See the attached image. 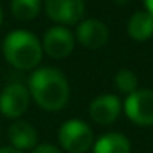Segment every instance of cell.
Segmentation results:
<instances>
[{"label": "cell", "instance_id": "obj_1", "mask_svg": "<svg viewBox=\"0 0 153 153\" xmlns=\"http://www.w3.org/2000/svg\"><path fill=\"white\" fill-rule=\"evenodd\" d=\"M28 91L31 100L46 112H58L64 109L69 100V82L63 71L56 68H36L30 74Z\"/></svg>", "mask_w": 153, "mask_h": 153}, {"label": "cell", "instance_id": "obj_2", "mask_svg": "<svg viewBox=\"0 0 153 153\" xmlns=\"http://www.w3.org/2000/svg\"><path fill=\"white\" fill-rule=\"evenodd\" d=\"M2 54L15 69H36L43 59V45L35 33L28 30H12L2 41Z\"/></svg>", "mask_w": 153, "mask_h": 153}, {"label": "cell", "instance_id": "obj_3", "mask_svg": "<svg viewBox=\"0 0 153 153\" xmlns=\"http://www.w3.org/2000/svg\"><path fill=\"white\" fill-rule=\"evenodd\" d=\"M58 140L68 153H87L94 145V133L84 120L69 119L59 127Z\"/></svg>", "mask_w": 153, "mask_h": 153}, {"label": "cell", "instance_id": "obj_4", "mask_svg": "<svg viewBox=\"0 0 153 153\" xmlns=\"http://www.w3.org/2000/svg\"><path fill=\"white\" fill-rule=\"evenodd\" d=\"M30 102V91L20 82L7 84L0 91V114L7 119H20L28 110Z\"/></svg>", "mask_w": 153, "mask_h": 153}, {"label": "cell", "instance_id": "obj_5", "mask_svg": "<svg viewBox=\"0 0 153 153\" xmlns=\"http://www.w3.org/2000/svg\"><path fill=\"white\" fill-rule=\"evenodd\" d=\"M125 115L140 127L153 125V91L137 89L123 102Z\"/></svg>", "mask_w": 153, "mask_h": 153}, {"label": "cell", "instance_id": "obj_6", "mask_svg": "<svg viewBox=\"0 0 153 153\" xmlns=\"http://www.w3.org/2000/svg\"><path fill=\"white\" fill-rule=\"evenodd\" d=\"M43 51L50 58L54 59H64L74 51L76 36L68 27L63 25H54L48 28L43 35Z\"/></svg>", "mask_w": 153, "mask_h": 153}, {"label": "cell", "instance_id": "obj_7", "mask_svg": "<svg viewBox=\"0 0 153 153\" xmlns=\"http://www.w3.org/2000/svg\"><path fill=\"white\" fill-rule=\"evenodd\" d=\"M45 12L54 23L69 27L76 25L84 17V0H45Z\"/></svg>", "mask_w": 153, "mask_h": 153}, {"label": "cell", "instance_id": "obj_8", "mask_svg": "<svg viewBox=\"0 0 153 153\" xmlns=\"http://www.w3.org/2000/svg\"><path fill=\"white\" fill-rule=\"evenodd\" d=\"M76 40L87 50H99L109 40V28L97 18L81 20L76 28Z\"/></svg>", "mask_w": 153, "mask_h": 153}, {"label": "cell", "instance_id": "obj_9", "mask_svg": "<svg viewBox=\"0 0 153 153\" xmlns=\"http://www.w3.org/2000/svg\"><path fill=\"white\" fill-rule=\"evenodd\" d=\"M122 110V102L114 94H102L97 96L89 105V115L99 125H109L117 117L120 115Z\"/></svg>", "mask_w": 153, "mask_h": 153}, {"label": "cell", "instance_id": "obj_10", "mask_svg": "<svg viewBox=\"0 0 153 153\" xmlns=\"http://www.w3.org/2000/svg\"><path fill=\"white\" fill-rule=\"evenodd\" d=\"M8 142L13 148L17 150H33L38 145V132L30 122L27 120H15L8 127Z\"/></svg>", "mask_w": 153, "mask_h": 153}, {"label": "cell", "instance_id": "obj_11", "mask_svg": "<svg viewBox=\"0 0 153 153\" xmlns=\"http://www.w3.org/2000/svg\"><path fill=\"white\" fill-rule=\"evenodd\" d=\"M130 38L135 41H146L153 36V15L146 10H140L130 17L127 25Z\"/></svg>", "mask_w": 153, "mask_h": 153}, {"label": "cell", "instance_id": "obj_12", "mask_svg": "<svg viewBox=\"0 0 153 153\" xmlns=\"http://www.w3.org/2000/svg\"><path fill=\"white\" fill-rule=\"evenodd\" d=\"M94 153H130V142L119 132L100 135L92 145Z\"/></svg>", "mask_w": 153, "mask_h": 153}, {"label": "cell", "instance_id": "obj_13", "mask_svg": "<svg viewBox=\"0 0 153 153\" xmlns=\"http://www.w3.org/2000/svg\"><path fill=\"white\" fill-rule=\"evenodd\" d=\"M10 12L17 20L31 22L40 15L41 0H10Z\"/></svg>", "mask_w": 153, "mask_h": 153}, {"label": "cell", "instance_id": "obj_14", "mask_svg": "<svg viewBox=\"0 0 153 153\" xmlns=\"http://www.w3.org/2000/svg\"><path fill=\"white\" fill-rule=\"evenodd\" d=\"M115 82L117 89L123 94H132L137 91V86H138V79H137L135 73L130 69H120L119 73L115 74Z\"/></svg>", "mask_w": 153, "mask_h": 153}, {"label": "cell", "instance_id": "obj_15", "mask_svg": "<svg viewBox=\"0 0 153 153\" xmlns=\"http://www.w3.org/2000/svg\"><path fill=\"white\" fill-rule=\"evenodd\" d=\"M31 153H63V152L51 143H40L31 150Z\"/></svg>", "mask_w": 153, "mask_h": 153}, {"label": "cell", "instance_id": "obj_16", "mask_svg": "<svg viewBox=\"0 0 153 153\" xmlns=\"http://www.w3.org/2000/svg\"><path fill=\"white\" fill-rule=\"evenodd\" d=\"M0 153H25V152H22V150H17V148H13V146H0Z\"/></svg>", "mask_w": 153, "mask_h": 153}, {"label": "cell", "instance_id": "obj_17", "mask_svg": "<svg viewBox=\"0 0 153 153\" xmlns=\"http://www.w3.org/2000/svg\"><path fill=\"white\" fill-rule=\"evenodd\" d=\"M145 7H146V12L153 15V0H145Z\"/></svg>", "mask_w": 153, "mask_h": 153}, {"label": "cell", "instance_id": "obj_18", "mask_svg": "<svg viewBox=\"0 0 153 153\" xmlns=\"http://www.w3.org/2000/svg\"><path fill=\"white\" fill-rule=\"evenodd\" d=\"M2 22H4V10L0 7V27H2Z\"/></svg>", "mask_w": 153, "mask_h": 153}]
</instances>
